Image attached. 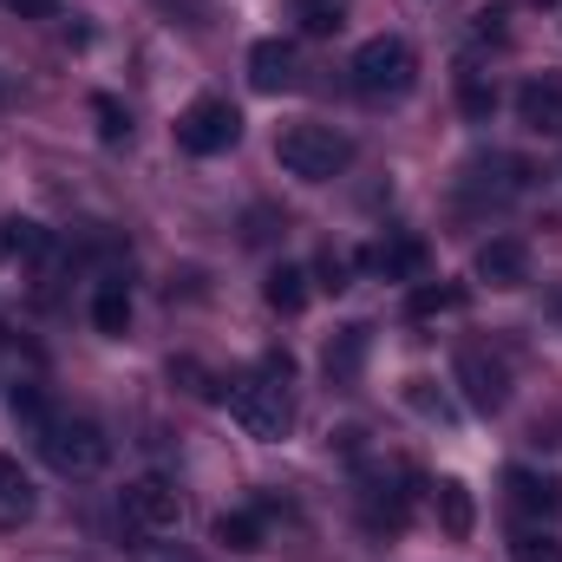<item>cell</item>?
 <instances>
[{
	"label": "cell",
	"instance_id": "cell-5",
	"mask_svg": "<svg viewBox=\"0 0 562 562\" xmlns=\"http://www.w3.org/2000/svg\"><path fill=\"white\" fill-rule=\"evenodd\" d=\"M406 484H419L413 464H367L360 471V517H367L373 537H400L413 524V491Z\"/></svg>",
	"mask_w": 562,
	"mask_h": 562
},
{
	"label": "cell",
	"instance_id": "cell-20",
	"mask_svg": "<svg viewBox=\"0 0 562 562\" xmlns=\"http://www.w3.org/2000/svg\"><path fill=\"white\" fill-rule=\"evenodd\" d=\"M216 543H223V550H262V543H269L262 510H223V517H216Z\"/></svg>",
	"mask_w": 562,
	"mask_h": 562
},
{
	"label": "cell",
	"instance_id": "cell-3",
	"mask_svg": "<svg viewBox=\"0 0 562 562\" xmlns=\"http://www.w3.org/2000/svg\"><path fill=\"white\" fill-rule=\"evenodd\" d=\"M347 79H353V92H360V99H373V105L406 99V92L419 86V53H413L400 33H380V40H367V46L353 53Z\"/></svg>",
	"mask_w": 562,
	"mask_h": 562
},
{
	"label": "cell",
	"instance_id": "cell-4",
	"mask_svg": "<svg viewBox=\"0 0 562 562\" xmlns=\"http://www.w3.org/2000/svg\"><path fill=\"white\" fill-rule=\"evenodd\" d=\"M276 164L288 177H301V183H334V177L353 164V138L307 119V125H288L276 138Z\"/></svg>",
	"mask_w": 562,
	"mask_h": 562
},
{
	"label": "cell",
	"instance_id": "cell-28",
	"mask_svg": "<svg viewBox=\"0 0 562 562\" xmlns=\"http://www.w3.org/2000/svg\"><path fill=\"white\" fill-rule=\"evenodd\" d=\"M510 562H562V543L543 537V530H524V537L510 543Z\"/></svg>",
	"mask_w": 562,
	"mask_h": 562
},
{
	"label": "cell",
	"instance_id": "cell-24",
	"mask_svg": "<svg viewBox=\"0 0 562 562\" xmlns=\"http://www.w3.org/2000/svg\"><path fill=\"white\" fill-rule=\"evenodd\" d=\"M7 413L26 425V431H40V425L53 419V400H46V386H26V380H20V386L7 393Z\"/></svg>",
	"mask_w": 562,
	"mask_h": 562
},
{
	"label": "cell",
	"instance_id": "cell-25",
	"mask_svg": "<svg viewBox=\"0 0 562 562\" xmlns=\"http://www.w3.org/2000/svg\"><path fill=\"white\" fill-rule=\"evenodd\" d=\"M471 294L458 288V281H445V288H413V321H431V314H458Z\"/></svg>",
	"mask_w": 562,
	"mask_h": 562
},
{
	"label": "cell",
	"instance_id": "cell-10",
	"mask_svg": "<svg viewBox=\"0 0 562 562\" xmlns=\"http://www.w3.org/2000/svg\"><path fill=\"white\" fill-rule=\"evenodd\" d=\"M367 353H373V327H367V321L334 327L327 347H321V380H327V386H353L360 367H367Z\"/></svg>",
	"mask_w": 562,
	"mask_h": 562
},
{
	"label": "cell",
	"instance_id": "cell-2",
	"mask_svg": "<svg viewBox=\"0 0 562 562\" xmlns=\"http://www.w3.org/2000/svg\"><path fill=\"white\" fill-rule=\"evenodd\" d=\"M33 445H40V458H46L59 477H99V471L112 464V438H105V425L72 419V413H53V419L33 431Z\"/></svg>",
	"mask_w": 562,
	"mask_h": 562
},
{
	"label": "cell",
	"instance_id": "cell-22",
	"mask_svg": "<svg viewBox=\"0 0 562 562\" xmlns=\"http://www.w3.org/2000/svg\"><path fill=\"white\" fill-rule=\"evenodd\" d=\"M294 20H301V33H314V40H334V33L347 26V0H294Z\"/></svg>",
	"mask_w": 562,
	"mask_h": 562
},
{
	"label": "cell",
	"instance_id": "cell-15",
	"mask_svg": "<svg viewBox=\"0 0 562 562\" xmlns=\"http://www.w3.org/2000/svg\"><path fill=\"white\" fill-rule=\"evenodd\" d=\"M431 510H438V530H445L451 543H464V537L477 530V497H471L464 477H438V484H431Z\"/></svg>",
	"mask_w": 562,
	"mask_h": 562
},
{
	"label": "cell",
	"instance_id": "cell-8",
	"mask_svg": "<svg viewBox=\"0 0 562 562\" xmlns=\"http://www.w3.org/2000/svg\"><path fill=\"white\" fill-rule=\"evenodd\" d=\"M236 138H243V112L229 99H196L177 119V150H190V157H216V150H229Z\"/></svg>",
	"mask_w": 562,
	"mask_h": 562
},
{
	"label": "cell",
	"instance_id": "cell-6",
	"mask_svg": "<svg viewBox=\"0 0 562 562\" xmlns=\"http://www.w3.org/2000/svg\"><path fill=\"white\" fill-rule=\"evenodd\" d=\"M119 504H125V524H132V530H144V537H170V530L183 524V491H177L164 471H144V477H132Z\"/></svg>",
	"mask_w": 562,
	"mask_h": 562
},
{
	"label": "cell",
	"instance_id": "cell-18",
	"mask_svg": "<svg viewBox=\"0 0 562 562\" xmlns=\"http://www.w3.org/2000/svg\"><path fill=\"white\" fill-rule=\"evenodd\" d=\"M307 294H314V276H307V269H294V262L269 269V281H262V301H269L276 314H301V307H307Z\"/></svg>",
	"mask_w": 562,
	"mask_h": 562
},
{
	"label": "cell",
	"instance_id": "cell-21",
	"mask_svg": "<svg viewBox=\"0 0 562 562\" xmlns=\"http://www.w3.org/2000/svg\"><path fill=\"white\" fill-rule=\"evenodd\" d=\"M46 249H53V236H46L40 223H26V216L0 223V256H20V262H33V256H46Z\"/></svg>",
	"mask_w": 562,
	"mask_h": 562
},
{
	"label": "cell",
	"instance_id": "cell-29",
	"mask_svg": "<svg viewBox=\"0 0 562 562\" xmlns=\"http://www.w3.org/2000/svg\"><path fill=\"white\" fill-rule=\"evenodd\" d=\"M314 288H327V294H340V288H347V256H334V249H321V262H314Z\"/></svg>",
	"mask_w": 562,
	"mask_h": 562
},
{
	"label": "cell",
	"instance_id": "cell-30",
	"mask_svg": "<svg viewBox=\"0 0 562 562\" xmlns=\"http://www.w3.org/2000/svg\"><path fill=\"white\" fill-rule=\"evenodd\" d=\"M7 13H20V20H53L59 13V0H0Z\"/></svg>",
	"mask_w": 562,
	"mask_h": 562
},
{
	"label": "cell",
	"instance_id": "cell-17",
	"mask_svg": "<svg viewBox=\"0 0 562 562\" xmlns=\"http://www.w3.org/2000/svg\"><path fill=\"white\" fill-rule=\"evenodd\" d=\"M33 477L20 471V458H0V530H20L33 524Z\"/></svg>",
	"mask_w": 562,
	"mask_h": 562
},
{
	"label": "cell",
	"instance_id": "cell-7",
	"mask_svg": "<svg viewBox=\"0 0 562 562\" xmlns=\"http://www.w3.org/2000/svg\"><path fill=\"white\" fill-rule=\"evenodd\" d=\"M451 380H458V393H464L471 413H504V400H510V367L491 347H458Z\"/></svg>",
	"mask_w": 562,
	"mask_h": 562
},
{
	"label": "cell",
	"instance_id": "cell-11",
	"mask_svg": "<svg viewBox=\"0 0 562 562\" xmlns=\"http://www.w3.org/2000/svg\"><path fill=\"white\" fill-rule=\"evenodd\" d=\"M464 190H477V196H491V203H510V196H524V190H530V164H524V157L491 150V157L464 164Z\"/></svg>",
	"mask_w": 562,
	"mask_h": 562
},
{
	"label": "cell",
	"instance_id": "cell-12",
	"mask_svg": "<svg viewBox=\"0 0 562 562\" xmlns=\"http://www.w3.org/2000/svg\"><path fill=\"white\" fill-rule=\"evenodd\" d=\"M504 491H510V510H517V517H543V524L562 517V477H550V471L517 464V471L504 477Z\"/></svg>",
	"mask_w": 562,
	"mask_h": 562
},
{
	"label": "cell",
	"instance_id": "cell-16",
	"mask_svg": "<svg viewBox=\"0 0 562 562\" xmlns=\"http://www.w3.org/2000/svg\"><path fill=\"white\" fill-rule=\"evenodd\" d=\"M477 281H491V288H524V281H530V249H524L517 236H491V243L477 249Z\"/></svg>",
	"mask_w": 562,
	"mask_h": 562
},
{
	"label": "cell",
	"instance_id": "cell-26",
	"mask_svg": "<svg viewBox=\"0 0 562 562\" xmlns=\"http://www.w3.org/2000/svg\"><path fill=\"white\" fill-rule=\"evenodd\" d=\"M406 406L419 413V419H438V425H451V400L431 386V380H406Z\"/></svg>",
	"mask_w": 562,
	"mask_h": 562
},
{
	"label": "cell",
	"instance_id": "cell-27",
	"mask_svg": "<svg viewBox=\"0 0 562 562\" xmlns=\"http://www.w3.org/2000/svg\"><path fill=\"white\" fill-rule=\"evenodd\" d=\"M92 119H99V138H105V144H125V132H132V112H125L112 92H99V99H92Z\"/></svg>",
	"mask_w": 562,
	"mask_h": 562
},
{
	"label": "cell",
	"instance_id": "cell-9",
	"mask_svg": "<svg viewBox=\"0 0 562 562\" xmlns=\"http://www.w3.org/2000/svg\"><path fill=\"white\" fill-rule=\"evenodd\" d=\"M425 262H431L425 236H406V229H393V236H380L373 249H360V269L380 276V281H419Z\"/></svg>",
	"mask_w": 562,
	"mask_h": 562
},
{
	"label": "cell",
	"instance_id": "cell-14",
	"mask_svg": "<svg viewBox=\"0 0 562 562\" xmlns=\"http://www.w3.org/2000/svg\"><path fill=\"white\" fill-rule=\"evenodd\" d=\"M249 86L256 92H294L301 86V59L288 40H256L249 46Z\"/></svg>",
	"mask_w": 562,
	"mask_h": 562
},
{
	"label": "cell",
	"instance_id": "cell-1",
	"mask_svg": "<svg viewBox=\"0 0 562 562\" xmlns=\"http://www.w3.org/2000/svg\"><path fill=\"white\" fill-rule=\"evenodd\" d=\"M294 360L288 353H269L256 373H243V380H229V413L236 425L249 431V438H262V445H281L288 431H294Z\"/></svg>",
	"mask_w": 562,
	"mask_h": 562
},
{
	"label": "cell",
	"instance_id": "cell-19",
	"mask_svg": "<svg viewBox=\"0 0 562 562\" xmlns=\"http://www.w3.org/2000/svg\"><path fill=\"white\" fill-rule=\"evenodd\" d=\"M92 327L112 334V340H125V327H132V294H125V281H105V288L92 294Z\"/></svg>",
	"mask_w": 562,
	"mask_h": 562
},
{
	"label": "cell",
	"instance_id": "cell-13",
	"mask_svg": "<svg viewBox=\"0 0 562 562\" xmlns=\"http://www.w3.org/2000/svg\"><path fill=\"white\" fill-rule=\"evenodd\" d=\"M517 119L537 138H562V79L557 72H537V79L517 86Z\"/></svg>",
	"mask_w": 562,
	"mask_h": 562
},
{
	"label": "cell",
	"instance_id": "cell-23",
	"mask_svg": "<svg viewBox=\"0 0 562 562\" xmlns=\"http://www.w3.org/2000/svg\"><path fill=\"white\" fill-rule=\"evenodd\" d=\"M458 105H464V119H477V125H484V119L497 112V86H491L484 72H471V66H464V72H458Z\"/></svg>",
	"mask_w": 562,
	"mask_h": 562
}]
</instances>
